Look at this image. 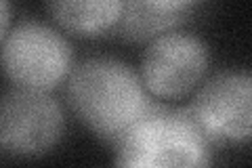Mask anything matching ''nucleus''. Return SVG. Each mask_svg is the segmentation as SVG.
Here are the masks:
<instances>
[{"mask_svg": "<svg viewBox=\"0 0 252 168\" xmlns=\"http://www.w3.org/2000/svg\"><path fill=\"white\" fill-rule=\"evenodd\" d=\"M189 116L212 145L252 141V69L229 67L208 76L198 86Z\"/></svg>", "mask_w": 252, "mask_h": 168, "instance_id": "20e7f679", "label": "nucleus"}, {"mask_svg": "<svg viewBox=\"0 0 252 168\" xmlns=\"http://www.w3.org/2000/svg\"><path fill=\"white\" fill-rule=\"evenodd\" d=\"M46 13L61 30L78 36H94L120 26L124 0H55L44 4Z\"/></svg>", "mask_w": 252, "mask_h": 168, "instance_id": "0eeeda50", "label": "nucleus"}, {"mask_svg": "<svg viewBox=\"0 0 252 168\" xmlns=\"http://www.w3.org/2000/svg\"><path fill=\"white\" fill-rule=\"evenodd\" d=\"M65 129L61 103L44 91L13 86L0 101V145L15 158H40L57 145Z\"/></svg>", "mask_w": 252, "mask_h": 168, "instance_id": "423d86ee", "label": "nucleus"}, {"mask_svg": "<svg viewBox=\"0 0 252 168\" xmlns=\"http://www.w3.org/2000/svg\"><path fill=\"white\" fill-rule=\"evenodd\" d=\"M0 40L2 71L17 89L51 93L76 66L72 42L53 23L23 19Z\"/></svg>", "mask_w": 252, "mask_h": 168, "instance_id": "7ed1b4c3", "label": "nucleus"}, {"mask_svg": "<svg viewBox=\"0 0 252 168\" xmlns=\"http://www.w3.org/2000/svg\"><path fill=\"white\" fill-rule=\"evenodd\" d=\"M11 17H13V11H11V2L9 0H2L0 2V38L6 36L11 32Z\"/></svg>", "mask_w": 252, "mask_h": 168, "instance_id": "1a4fd4ad", "label": "nucleus"}, {"mask_svg": "<svg viewBox=\"0 0 252 168\" xmlns=\"http://www.w3.org/2000/svg\"><path fill=\"white\" fill-rule=\"evenodd\" d=\"M210 46L193 32L170 30L152 38L139 61V76L158 99H181L206 80Z\"/></svg>", "mask_w": 252, "mask_h": 168, "instance_id": "39448f33", "label": "nucleus"}, {"mask_svg": "<svg viewBox=\"0 0 252 168\" xmlns=\"http://www.w3.org/2000/svg\"><path fill=\"white\" fill-rule=\"evenodd\" d=\"M193 6V0H135V2H126L120 30L122 34L135 40H152L170 32V28L177 26Z\"/></svg>", "mask_w": 252, "mask_h": 168, "instance_id": "6e6552de", "label": "nucleus"}, {"mask_svg": "<svg viewBox=\"0 0 252 168\" xmlns=\"http://www.w3.org/2000/svg\"><path fill=\"white\" fill-rule=\"evenodd\" d=\"M65 99L86 129L114 147L156 107L139 69L112 55L78 61L67 76Z\"/></svg>", "mask_w": 252, "mask_h": 168, "instance_id": "f257e3e1", "label": "nucleus"}, {"mask_svg": "<svg viewBox=\"0 0 252 168\" xmlns=\"http://www.w3.org/2000/svg\"><path fill=\"white\" fill-rule=\"evenodd\" d=\"M114 168H212V143L187 107H154L116 145Z\"/></svg>", "mask_w": 252, "mask_h": 168, "instance_id": "f03ea898", "label": "nucleus"}]
</instances>
